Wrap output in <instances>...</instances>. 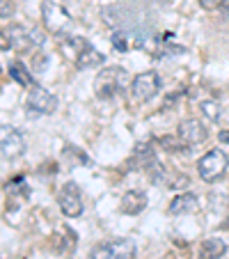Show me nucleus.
Listing matches in <instances>:
<instances>
[{"label":"nucleus","mask_w":229,"mask_h":259,"mask_svg":"<svg viewBox=\"0 0 229 259\" xmlns=\"http://www.w3.org/2000/svg\"><path fill=\"white\" fill-rule=\"evenodd\" d=\"M44 44V34H41V30L37 28H30V25H10V28L3 30V46H10L12 51H19V53H23V51H30L34 49V46H41Z\"/></svg>","instance_id":"nucleus-1"},{"label":"nucleus","mask_w":229,"mask_h":259,"mask_svg":"<svg viewBox=\"0 0 229 259\" xmlns=\"http://www.w3.org/2000/svg\"><path fill=\"white\" fill-rule=\"evenodd\" d=\"M126 80H128L126 69L106 67V69H101V73L94 78V94H97L99 99H103V101H108V99L117 97L119 92H124Z\"/></svg>","instance_id":"nucleus-2"},{"label":"nucleus","mask_w":229,"mask_h":259,"mask_svg":"<svg viewBox=\"0 0 229 259\" xmlns=\"http://www.w3.org/2000/svg\"><path fill=\"white\" fill-rule=\"evenodd\" d=\"M138 248L131 239H112L92 248L89 259H135Z\"/></svg>","instance_id":"nucleus-3"},{"label":"nucleus","mask_w":229,"mask_h":259,"mask_svg":"<svg viewBox=\"0 0 229 259\" xmlns=\"http://www.w3.org/2000/svg\"><path fill=\"white\" fill-rule=\"evenodd\" d=\"M161 92V76L156 71L138 73L131 80V99L135 103H147Z\"/></svg>","instance_id":"nucleus-4"},{"label":"nucleus","mask_w":229,"mask_h":259,"mask_svg":"<svg viewBox=\"0 0 229 259\" xmlns=\"http://www.w3.org/2000/svg\"><path fill=\"white\" fill-rule=\"evenodd\" d=\"M227 165H229L227 154L220 152V149H211V152H206L204 156L200 158L197 172H200V177L204 181H215L227 172Z\"/></svg>","instance_id":"nucleus-5"},{"label":"nucleus","mask_w":229,"mask_h":259,"mask_svg":"<svg viewBox=\"0 0 229 259\" xmlns=\"http://www.w3.org/2000/svg\"><path fill=\"white\" fill-rule=\"evenodd\" d=\"M58 97L49 90L34 85L28 92V99H25V108H28L32 115H53L58 110Z\"/></svg>","instance_id":"nucleus-6"},{"label":"nucleus","mask_w":229,"mask_h":259,"mask_svg":"<svg viewBox=\"0 0 229 259\" xmlns=\"http://www.w3.org/2000/svg\"><path fill=\"white\" fill-rule=\"evenodd\" d=\"M58 202H60V209L67 218H78L83 215V193H80L78 184L76 181H67L62 188H60V195H58Z\"/></svg>","instance_id":"nucleus-7"},{"label":"nucleus","mask_w":229,"mask_h":259,"mask_svg":"<svg viewBox=\"0 0 229 259\" xmlns=\"http://www.w3.org/2000/svg\"><path fill=\"white\" fill-rule=\"evenodd\" d=\"M69 44L73 46V53H71V58H73V62H76V67L78 69H92V67H99V64H103V60H106V55L101 53L99 49H94L89 41H85V39H78V37H73Z\"/></svg>","instance_id":"nucleus-8"},{"label":"nucleus","mask_w":229,"mask_h":259,"mask_svg":"<svg viewBox=\"0 0 229 259\" xmlns=\"http://www.w3.org/2000/svg\"><path fill=\"white\" fill-rule=\"evenodd\" d=\"M0 152H3V158L5 161H14L21 154L25 152V136L14 126H3V133H0Z\"/></svg>","instance_id":"nucleus-9"},{"label":"nucleus","mask_w":229,"mask_h":259,"mask_svg":"<svg viewBox=\"0 0 229 259\" xmlns=\"http://www.w3.org/2000/svg\"><path fill=\"white\" fill-rule=\"evenodd\" d=\"M179 138L186 142V145H200L209 138V131L206 126L195 117H188L179 124Z\"/></svg>","instance_id":"nucleus-10"},{"label":"nucleus","mask_w":229,"mask_h":259,"mask_svg":"<svg viewBox=\"0 0 229 259\" xmlns=\"http://www.w3.org/2000/svg\"><path fill=\"white\" fill-rule=\"evenodd\" d=\"M147 204H149V200L142 191H126L119 202V211L126 215H138L147 209Z\"/></svg>","instance_id":"nucleus-11"},{"label":"nucleus","mask_w":229,"mask_h":259,"mask_svg":"<svg viewBox=\"0 0 229 259\" xmlns=\"http://www.w3.org/2000/svg\"><path fill=\"white\" fill-rule=\"evenodd\" d=\"M197 209V195L195 193H181V195H174L167 206L172 215H186V213H193Z\"/></svg>","instance_id":"nucleus-12"},{"label":"nucleus","mask_w":229,"mask_h":259,"mask_svg":"<svg viewBox=\"0 0 229 259\" xmlns=\"http://www.w3.org/2000/svg\"><path fill=\"white\" fill-rule=\"evenodd\" d=\"M227 252V243L218 236H209L200 243V259H220Z\"/></svg>","instance_id":"nucleus-13"},{"label":"nucleus","mask_w":229,"mask_h":259,"mask_svg":"<svg viewBox=\"0 0 229 259\" xmlns=\"http://www.w3.org/2000/svg\"><path fill=\"white\" fill-rule=\"evenodd\" d=\"M7 71H10V76L16 80V83L25 85V88H28V85H30V88H34V78H32V76H30L28 67H25L23 62H12Z\"/></svg>","instance_id":"nucleus-14"},{"label":"nucleus","mask_w":229,"mask_h":259,"mask_svg":"<svg viewBox=\"0 0 229 259\" xmlns=\"http://www.w3.org/2000/svg\"><path fill=\"white\" fill-rule=\"evenodd\" d=\"M200 108H202V113H204V117H209L211 122H215V119L220 117V103L213 101V99H206V101H202Z\"/></svg>","instance_id":"nucleus-15"},{"label":"nucleus","mask_w":229,"mask_h":259,"mask_svg":"<svg viewBox=\"0 0 229 259\" xmlns=\"http://www.w3.org/2000/svg\"><path fill=\"white\" fill-rule=\"evenodd\" d=\"M161 145H165L167 152H179L181 145H186V142L181 140V138L179 140H174V138H161Z\"/></svg>","instance_id":"nucleus-16"},{"label":"nucleus","mask_w":229,"mask_h":259,"mask_svg":"<svg viewBox=\"0 0 229 259\" xmlns=\"http://www.w3.org/2000/svg\"><path fill=\"white\" fill-rule=\"evenodd\" d=\"M12 12H14V7H12L10 0H3V19H10Z\"/></svg>","instance_id":"nucleus-17"},{"label":"nucleus","mask_w":229,"mask_h":259,"mask_svg":"<svg viewBox=\"0 0 229 259\" xmlns=\"http://www.w3.org/2000/svg\"><path fill=\"white\" fill-rule=\"evenodd\" d=\"M202 7H206V10H213V7L220 5V0H200Z\"/></svg>","instance_id":"nucleus-18"},{"label":"nucleus","mask_w":229,"mask_h":259,"mask_svg":"<svg viewBox=\"0 0 229 259\" xmlns=\"http://www.w3.org/2000/svg\"><path fill=\"white\" fill-rule=\"evenodd\" d=\"M218 140L224 142V145H229V131H220L218 133Z\"/></svg>","instance_id":"nucleus-19"}]
</instances>
